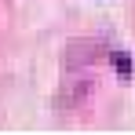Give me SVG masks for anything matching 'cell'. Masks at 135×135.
I'll list each match as a JSON object with an SVG mask.
<instances>
[{
  "label": "cell",
  "mask_w": 135,
  "mask_h": 135,
  "mask_svg": "<svg viewBox=\"0 0 135 135\" xmlns=\"http://www.w3.org/2000/svg\"><path fill=\"white\" fill-rule=\"evenodd\" d=\"M113 62L120 69V77H132V62H128V55H113Z\"/></svg>",
  "instance_id": "obj_1"
}]
</instances>
